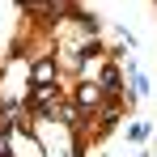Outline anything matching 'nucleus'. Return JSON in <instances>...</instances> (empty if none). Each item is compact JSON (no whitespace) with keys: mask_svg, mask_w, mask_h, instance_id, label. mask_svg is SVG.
I'll return each mask as SVG.
<instances>
[{"mask_svg":"<svg viewBox=\"0 0 157 157\" xmlns=\"http://www.w3.org/2000/svg\"><path fill=\"white\" fill-rule=\"evenodd\" d=\"M81 102L94 106V102H98V89H94V85H85V89H81Z\"/></svg>","mask_w":157,"mask_h":157,"instance_id":"2","label":"nucleus"},{"mask_svg":"<svg viewBox=\"0 0 157 157\" xmlns=\"http://www.w3.org/2000/svg\"><path fill=\"white\" fill-rule=\"evenodd\" d=\"M51 77H55V64H51V59H43V64L34 68V81H38V85H47Z\"/></svg>","mask_w":157,"mask_h":157,"instance_id":"1","label":"nucleus"}]
</instances>
